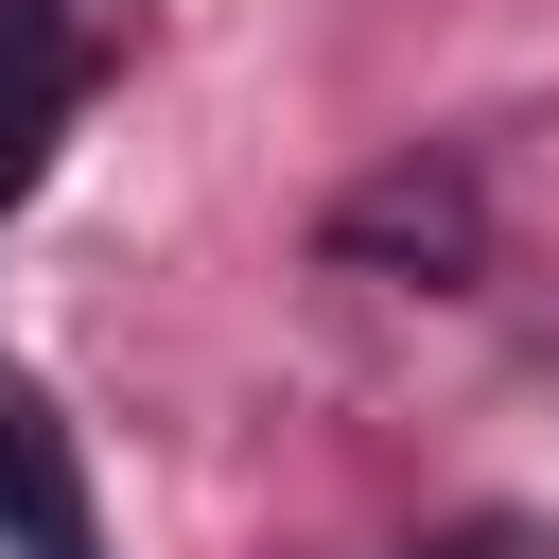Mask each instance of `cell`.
Masks as SVG:
<instances>
[{
  "label": "cell",
  "instance_id": "cell-1",
  "mask_svg": "<svg viewBox=\"0 0 559 559\" xmlns=\"http://www.w3.org/2000/svg\"><path fill=\"white\" fill-rule=\"evenodd\" d=\"M0 559H105V507H87L52 384H0Z\"/></svg>",
  "mask_w": 559,
  "mask_h": 559
},
{
  "label": "cell",
  "instance_id": "cell-2",
  "mask_svg": "<svg viewBox=\"0 0 559 559\" xmlns=\"http://www.w3.org/2000/svg\"><path fill=\"white\" fill-rule=\"evenodd\" d=\"M70 105H87V35H70V0H0V210L35 192V157H52Z\"/></svg>",
  "mask_w": 559,
  "mask_h": 559
},
{
  "label": "cell",
  "instance_id": "cell-3",
  "mask_svg": "<svg viewBox=\"0 0 559 559\" xmlns=\"http://www.w3.org/2000/svg\"><path fill=\"white\" fill-rule=\"evenodd\" d=\"M349 245H419V262H472V192H454V175H402V192H367V210H349Z\"/></svg>",
  "mask_w": 559,
  "mask_h": 559
}]
</instances>
